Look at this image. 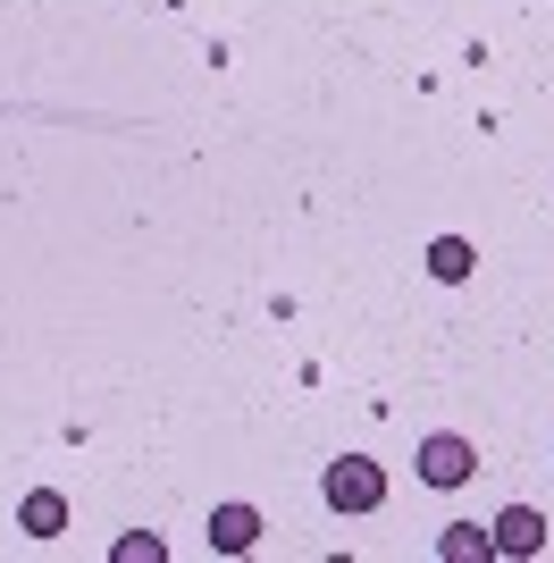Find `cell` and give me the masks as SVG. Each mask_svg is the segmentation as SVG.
Masks as SVG:
<instances>
[{
    "instance_id": "5",
    "label": "cell",
    "mask_w": 554,
    "mask_h": 563,
    "mask_svg": "<svg viewBox=\"0 0 554 563\" xmlns=\"http://www.w3.org/2000/svg\"><path fill=\"white\" fill-rule=\"evenodd\" d=\"M18 530H25V539H59V530H68V496H59V488H34L18 505Z\"/></svg>"
},
{
    "instance_id": "4",
    "label": "cell",
    "mask_w": 554,
    "mask_h": 563,
    "mask_svg": "<svg viewBox=\"0 0 554 563\" xmlns=\"http://www.w3.org/2000/svg\"><path fill=\"white\" fill-rule=\"evenodd\" d=\"M253 547H261L253 505H219V514H210V555H253Z\"/></svg>"
},
{
    "instance_id": "8",
    "label": "cell",
    "mask_w": 554,
    "mask_h": 563,
    "mask_svg": "<svg viewBox=\"0 0 554 563\" xmlns=\"http://www.w3.org/2000/svg\"><path fill=\"white\" fill-rule=\"evenodd\" d=\"M160 555H168V547L152 539V530H126V539L110 547V563H160Z\"/></svg>"
},
{
    "instance_id": "6",
    "label": "cell",
    "mask_w": 554,
    "mask_h": 563,
    "mask_svg": "<svg viewBox=\"0 0 554 563\" xmlns=\"http://www.w3.org/2000/svg\"><path fill=\"white\" fill-rule=\"evenodd\" d=\"M470 269H479V253H470V244H462V235H437V244H429V278L462 286V278H470Z\"/></svg>"
},
{
    "instance_id": "2",
    "label": "cell",
    "mask_w": 554,
    "mask_h": 563,
    "mask_svg": "<svg viewBox=\"0 0 554 563\" xmlns=\"http://www.w3.org/2000/svg\"><path fill=\"white\" fill-rule=\"evenodd\" d=\"M420 479H429V488H462V479H470V471H479V454H470V438H454V429H437V438H420Z\"/></svg>"
},
{
    "instance_id": "3",
    "label": "cell",
    "mask_w": 554,
    "mask_h": 563,
    "mask_svg": "<svg viewBox=\"0 0 554 563\" xmlns=\"http://www.w3.org/2000/svg\"><path fill=\"white\" fill-rule=\"evenodd\" d=\"M487 539H496V555H546V514L538 505H505L487 521Z\"/></svg>"
},
{
    "instance_id": "1",
    "label": "cell",
    "mask_w": 554,
    "mask_h": 563,
    "mask_svg": "<svg viewBox=\"0 0 554 563\" xmlns=\"http://www.w3.org/2000/svg\"><path fill=\"white\" fill-rule=\"evenodd\" d=\"M320 496H328V514H378L387 505V471L369 463V454H345V463H328Z\"/></svg>"
},
{
    "instance_id": "7",
    "label": "cell",
    "mask_w": 554,
    "mask_h": 563,
    "mask_svg": "<svg viewBox=\"0 0 554 563\" xmlns=\"http://www.w3.org/2000/svg\"><path fill=\"white\" fill-rule=\"evenodd\" d=\"M437 555H445V563H487V555H496V539H487L479 521H454V530L437 539Z\"/></svg>"
}]
</instances>
